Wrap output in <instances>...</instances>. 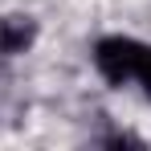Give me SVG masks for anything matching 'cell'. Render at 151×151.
I'll return each instance as SVG.
<instances>
[{"instance_id":"cell-2","label":"cell","mask_w":151,"mask_h":151,"mask_svg":"<svg viewBox=\"0 0 151 151\" xmlns=\"http://www.w3.org/2000/svg\"><path fill=\"white\" fill-rule=\"evenodd\" d=\"M37 41L33 17H0V57H17Z\"/></svg>"},{"instance_id":"cell-1","label":"cell","mask_w":151,"mask_h":151,"mask_svg":"<svg viewBox=\"0 0 151 151\" xmlns=\"http://www.w3.org/2000/svg\"><path fill=\"white\" fill-rule=\"evenodd\" d=\"M143 53L147 45L135 41V37H123V33H110L94 45V65L98 74L110 82V86H127L139 78V65H143Z\"/></svg>"},{"instance_id":"cell-3","label":"cell","mask_w":151,"mask_h":151,"mask_svg":"<svg viewBox=\"0 0 151 151\" xmlns=\"http://www.w3.org/2000/svg\"><path fill=\"white\" fill-rule=\"evenodd\" d=\"M135 82L151 94V45H147V53H143V65H139V78H135Z\"/></svg>"}]
</instances>
